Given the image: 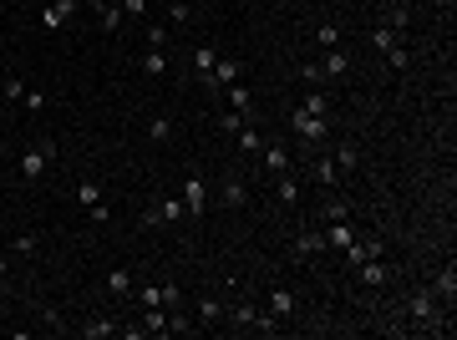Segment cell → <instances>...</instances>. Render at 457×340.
I'll list each match as a JSON object with an SVG mask.
<instances>
[{
    "mask_svg": "<svg viewBox=\"0 0 457 340\" xmlns=\"http://www.w3.org/2000/svg\"><path fill=\"white\" fill-rule=\"evenodd\" d=\"M204 208H208V188L199 173H188L183 178V214H204Z\"/></svg>",
    "mask_w": 457,
    "mask_h": 340,
    "instance_id": "cell-5",
    "label": "cell"
},
{
    "mask_svg": "<svg viewBox=\"0 0 457 340\" xmlns=\"http://www.w3.org/2000/svg\"><path fill=\"white\" fill-rule=\"evenodd\" d=\"M320 249H325V233H295V244H290L295 259H310V254H320Z\"/></svg>",
    "mask_w": 457,
    "mask_h": 340,
    "instance_id": "cell-15",
    "label": "cell"
},
{
    "mask_svg": "<svg viewBox=\"0 0 457 340\" xmlns=\"http://www.w3.org/2000/svg\"><path fill=\"white\" fill-rule=\"evenodd\" d=\"M81 203H86V208L102 203V188H97V183H81Z\"/></svg>",
    "mask_w": 457,
    "mask_h": 340,
    "instance_id": "cell-38",
    "label": "cell"
},
{
    "mask_svg": "<svg viewBox=\"0 0 457 340\" xmlns=\"http://www.w3.org/2000/svg\"><path fill=\"white\" fill-rule=\"evenodd\" d=\"M315 41H320L325 51H331V46H340V26H331V20H325V26L315 31Z\"/></svg>",
    "mask_w": 457,
    "mask_h": 340,
    "instance_id": "cell-29",
    "label": "cell"
},
{
    "mask_svg": "<svg viewBox=\"0 0 457 340\" xmlns=\"http://www.w3.org/2000/svg\"><path fill=\"white\" fill-rule=\"evenodd\" d=\"M199 320H204V325L224 320V305H219V300H199Z\"/></svg>",
    "mask_w": 457,
    "mask_h": 340,
    "instance_id": "cell-28",
    "label": "cell"
},
{
    "mask_svg": "<svg viewBox=\"0 0 457 340\" xmlns=\"http://www.w3.org/2000/svg\"><path fill=\"white\" fill-rule=\"evenodd\" d=\"M147 46H168V31L163 26H147Z\"/></svg>",
    "mask_w": 457,
    "mask_h": 340,
    "instance_id": "cell-41",
    "label": "cell"
},
{
    "mask_svg": "<svg viewBox=\"0 0 457 340\" xmlns=\"http://www.w3.org/2000/svg\"><path fill=\"white\" fill-rule=\"evenodd\" d=\"M147 137H152V142H168V137H173V122H168V117H158V122L147 127Z\"/></svg>",
    "mask_w": 457,
    "mask_h": 340,
    "instance_id": "cell-31",
    "label": "cell"
},
{
    "mask_svg": "<svg viewBox=\"0 0 457 340\" xmlns=\"http://www.w3.org/2000/svg\"><path fill=\"white\" fill-rule=\"evenodd\" d=\"M406 320H417L422 330H447V310L437 305V294L422 290V294H411L406 300Z\"/></svg>",
    "mask_w": 457,
    "mask_h": 340,
    "instance_id": "cell-1",
    "label": "cell"
},
{
    "mask_svg": "<svg viewBox=\"0 0 457 340\" xmlns=\"http://www.w3.org/2000/svg\"><path fill=\"white\" fill-rule=\"evenodd\" d=\"M259 158H265V173H285V168H290L285 147H279V142H270V137H265V147H259Z\"/></svg>",
    "mask_w": 457,
    "mask_h": 340,
    "instance_id": "cell-13",
    "label": "cell"
},
{
    "mask_svg": "<svg viewBox=\"0 0 457 340\" xmlns=\"http://www.w3.org/2000/svg\"><path fill=\"white\" fill-rule=\"evenodd\" d=\"M20 107H26V112H41V107H46V92H31V87H26V97H20Z\"/></svg>",
    "mask_w": 457,
    "mask_h": 340,
    "instance_id": "cell-33",
    "label": "cell"
},
{
    "mask_svg": "<svg viewBox=\"0 0 457 340\" xmlns=\"http://www.w3.org/2000/svg\"><path fill=\"white\" fill-rule=\"evenodd\" d=\"M310 178H315L320 188H331V183L340 178V168L331 163V153H320V147H315V153H310Z\"/></svg>",
    "mask_w": 457,
    "mask_h": 340,
    "instance_id": "cell-8",
    "label": "cell"
},
{
    "mask_svg": "<svg viewBox=\"0 0 457 340\" xmlns=\"http://www.w3.org/2000/svg\"><path fill=\"white\" fill-rule=\"evenodd\" d=\"M92 11H97V26H102L107 36L122 26V6H117V0H92Z\"/></svg>",
    "mask_w": 457,
    "mask_h": 340,
    "instance_id": "cell-10",
    "label": "cell"
},
{
    "mask_svg": "<svg viewBox=\"0 0 457 340\" xmlns=\"http://www.w3.org/2000/svg\"><path fill=\"white\" fill-rule=\"evenodd\" d=\"M345 72H351V51L331 46V51H325V61H320V76H345Z\"/></svg>",
    "mask_w": 457,
    "mask_h": 340,
    "instance_id": "cell-11",
    "label": "cell"
},
{
    "mask_svg": "<svg viewBox=\"0 0 457 340\" xmlns=\"http://www.w3.org/2000/svg\"><path fill=\"white\" fill-rule=\"evenodd\" d=\"M234 137H239V153H244V158H259V147H265V132H259V127H249V122H244Z\"/></svg>",
    "mask_w": 457,
    "mask_h": 340,
    "instance_id": "cell-14",
    "label": "cell"
},
{
    "mask_svg": "<svg viewBox=\"0 0 457 340\" xmlns=\"http://www.w3.org/2000/svg\"><path fill=\"white\" fill-rule=\"evenodd\" d=\"M77 6H81V0H51V6L41 11V31H61V26L72 20V11H77Z\"/></svg>",
    "mask_w": 457,
    "mask_h": 340,
    "instance_id": "cell-6",
    "label": "cell"
},
{
    "mask_svg": "<svg viewBox=\"0 0 457 340\" xmlns=\"http://www.w3.org/2000/svg\"><path fill=\"white\" fill-rule=\"evenodd\" d=\"M391 6H397V0H391Z\"/></svg>",
    "mask_w": 457,
    "mask_h": 340,
    "instance_id": "cell-44",
    "label": "cell"
},
{
    "mask_svg": "<svg viewBox=\"0 0 457 340\" xmlns=\"http://www.w3.org/2000/svg\"><path fill=\"white\" fill-rule=\"evenodd\" d=\"M117 6H127L133 15H143V11H147V0H117Z\"/></svg>",
    "mask_w": 457,
    "mask_h": 340,
    "instance_id": "cell-42",
    "label": "cell"
},
{
    "mask_svg": "<svg viewBox=\"0 0 457 340\" xmlns=\"http://www.w3.org/2000/svg\"><path fill=\"white\" fill-rule=\"evenodd\" d=\"M107 294H117V300H122V294H133V274L112 269V274H107Z\"/></svg>",
    "mask_w": 457,
    "mask_h": 340,
    "instance_id": "cell-23",
    "label": "cell"
},
{
    "mask_svg": "<svg viewBox=\"0 0 457 340\" xmlns=\"http://www.w3.org/2000/svg\"><path fill=\"white\" fill-rule=\"evenodd\" d=\"M224 203H229V208H239V203H244V183H239L234 173L224 178Z\"/></svg>",
    "mask_w": 457,
    "mask_h": 340,
    "instance_id": "cell-27",
    "label": "cell"
},
{
    "mask_svg": "<svg viewBox=\"0 0 457 340\" xmlns=\"http://www.w3.org/2000/svg\"><path fill=\"white\" fill-rule=\"evenodd\" d=\"M0 280H6V254H0Z\"/></svg>",
    "mask_w": 457,
    "mask_h": 340,
    "instance_id": "cell-43",
    "label": "cell"
},
{
    "mask_svg": "<svg viewBox=\"0 0 457 340\" xmlns=\"http://www.w3.org/2000/svg\"><path fill=\"white\" fill-rule=\"evenodd\" d=\"M300 76H305V81H315V87L325 81V76H320V61H305V67H300Z\"/></svg>",
    "mask_w": 457,
    "mask_h": 340,
    "instance_id": "cell-39",
    "label": "cell"
},
{
    "mask_svg": "<svg viewBox=\"0 0 457 340\" xmlns=\"http://www.w3.org/2000/svg\"><path fill=\"white\" fill-rule=\"evenodd\" d=\"M279 178V198H285V203H300V178L290 173V168H285V173H274Z\"/></svg>",
    "mask_w": 457,
    "mask_h": 340,
    "instance_id": "cell-24",
    "label": "cell"
},
{
    "mask_svg": "<svg viewBox=\"0 0 457 340\" xmlns=\"http://www.w3.org/2000/svg\"><path fill=\"white\" fill-rule=\"evenodd\" d=\"M356 269H361V285H386V280H391V269H386L381 259H361Z\"/></svg>",
    "mask_w": 457,
    "mask_h": 340,
    "instance_id": "cell-17",
    "label": "cell"
},
{
    "mask_svg": "<svg viewBox=\"0 0 457 340\" xmlns=\"http://www.w3.org/2000/svg\"><path fill=\"white\" fill-rule=\"evenodd\" d=\"M178 219H183V198H158L143 214V224H178Z\"/></svg>",
    "mask_w": 457,
    "mask_h": 340,
    "instance_id": "cell-7",
    "label": "cell"
},
{
    "mask_svg": "<svg viewBox=\"0 0 457 340\" xmlns=\"http://www.w3.org/2000/svg\"><path fill=\"white\" fill-rule=\"evenodd\" d=\"M143 72H147V76H163V72H168V46H147Z\"/></svg>",
    "mask_w": 457,
    "mask_h": 340,
    "instance_id": "cell-21",
    "label": "cell"
},
{
    "mask_svg": "<svg viewBox=\"0 0 457 340\" xmlns=\"http://www.w3.org/2000/svg\"><path fill=\"white\" fill-rule=\"evenodd\" d=\"M234 325H239V330L274 335V330H279V315H270V310H254V305H244V300H239V305H234Z\"/></svg>",
    "mask_w": 457,
    "mask_h": 340,
    "instance_id": "cell-3",
    "label": "cell"
},
{
    "mask_svg": "<svg viewBox=\"0 0 457 340\" xmlns=\"http://www.w3.org/2000/svg\"><path fill=\"white\" fill-rule=\"evenodd\" d=\"M213 61H219V51H213V46H199V51H193V67L204 72V81H208V72H213Z\"/></svg>",
    "mask_w": 457,
    "mask_h": 340,
    "instance_id": "cell-26",
    "label": "cell"
},
{
    "mask_svg": "<svg viewBox=\"0 0 457 340\" xmlns=\"http://www.w3.org/2000/svg\"><path fill=\"white\" fill-rule=\"evenodd\" d=\"M351 239H356V224L351 219H331V224H325V249H345Z\"/></svg>",
    "mask_w": 457,
    "mask_h": 340,
    "instance_id": "cell-9",
    "label": "cell"
},
{
    "mask_svg": "<svg viewBox=\"0 0 457 340\" xmlns=\"http://www.w3.org/2000/svg\"><path fill=\"white\" fill-rule=\"evenodd\" d=\"M11 249H15V254H31V249H36V233H15Z\"/></svg>",
    "mask_w": 457,
    "mask_h": 340,
    "instance_id": "cell-36",
    "label": "cell"
},
{
    "mask_svg": "<svg viewBox=\"0 0 457 340\" xmlns=\"http://www.w3.org/2000/svg\"><path fill=\"white\" fill-rule=\"evenodd\" d=\"M331 163H336V168H340V173H351V168H356V163H361V147H356V142H351V137H345V142H340V147H336V153H331Z\"/></svg>",
    "mask_w": 457,
    "mask_h": 340,
    "instance_id": "cell-16",
    "label": "cell"
},
{
    "mask_svg": "<svg viewBox=\"0 0 457 340\" xmlns=\"http://www.w3.org/2000/svg\"><path fill=\"white\" fill-rule=\"evenodd\" d=\"M168 20H173V26H188V20H193V11L183 6V0H173V6H168Z\"/></svg>",
    "mask_w": 457,
    "mask_h": 340,
    "instance_id": "cell-30",
    "label": "cell"
},
{
    "mask_svg": "<svg viewBox=\"0 0 457 340\" xmlns=\"http://www.w3.org/2000/svg\"><path fill=\"white\" fill-rule=\"evenodd\" d=\"M397 41H402V31H391V26H376V31H371V46H376V51H391Z\"/></svg>",
    "mask_w": 457,
    "mask_h": 340,
    "instance_id": "cell-25",
    "label": "cell"
},
{
    "mask_svg": "<svg viewBox=\"0 0 457 340\" xmlns=\"http://www.w3.org/2000/svg\"><path fill=\"white\" fill-rule=\"evenodd\" d=\"M432 294H437V300H447L452 305V294H457V269L447 264L442 274H437V280H432Z\"/></svg>",
    "mask_w": 457,
    "mask_h": 340,
    "instance_id": "cell-19",
    "label": "cell"
},
{
    "mask_svg": "<svg viewBox=\"0 0 457 340\" xmlns=\"http://www.w3.org/2000/svg\"><path fill=\"white\" fill-rule=\"evenodd\" d=\"M56 158V142H41V147H26L20 153V178H41V168Z\"/></svg>",
    "mask_w": 457,
    "mask_h": 340,
    "instance_id": "cell-4",
    "label": "cell"
},
{
    "mask_svg": "<svg viewBox=\"0 0 457 340\" xmlns=\"http://www.w3.org/2000/svg\"><path fill=\"white\" fill-rule=\"evenodd\" d=\"M290 127H295V137L305 142V153H315V147L325 142V127H331V122L315 117V112H305V107H295L290 112Z\"/></svg>",
    "mask_w": 457,
    "mask_h": 340,
    "instance_id": "cell-2",
    "label": "cell"
},
{
    "mask_svg": "<svg viewBox=\"0 0 457 340\" xmlns=\"http://www.w3.org/2000/svg\"><path fill=\"white\" fill-rule=\"evenodd\" d=\"M244 122H249V117H244V112H234V107H229V112L219 117V127H224V132H239V127H244Z\"/></svg>",
    "mask_w": 457,
    "mask_h": 340,
    "instance_id": "cell-32",
    "label": "cell"
},
{
    "mask_svg": "<svg viewBox=\"0 0 457 340\" xmlns=\"http://www.w3.org/2000/svg\"><path fill=\"white\" fill-rule=\"evenodd\" d=\"M224 92H229V107L244 112V117L254 122V92H249V87H224Z\"/></svg>",
    "mask_w": 457,
    "mask_h": 340,
    "instance_id": "cell-18",
    "label": "cell"
},
{
    "mask_svg": "<svg viewBox=\"0 0 457 340\" xmlns=\"http://www.w3.org/2000/svg\"><path fill=\"white\" fill-rule=\"evenodd\" d=\"M325 219H351V203H325Z\"/></svg>",
    "mask_w": 457,
    "mask_h": 340,
    "instance_id": "cell-40",
    "label": "cell"
},
{
    "mask_svg": "<svg viewBox=\"0 0 457 340\" xmlns=\"http://www.w3.org/2000/svg\"><path fill=\"white\" fill-rule=\"evenodd\" d=\"M6 97L20 102V97H26V81H20V76H6Z\"/></svg>",
    "mask_w": 457,
    "mask_h": 340,
    "instance_id": "cell-37",
    "label": "cell"
},
{
    "mask_svg": "<svg viewBox=\"0 0 457 340\" xmlns=\"http://www.w3.org/2000/svg\"><path fill=\"white\" fill-rule=\"evenodd\" d=\"M386 61H391V67H397V72H406V61H411V56H406V46H402V41H397V46L386 51Z\"/></svg>",
    "mask_w": 457,
    "mask_h": 340,
    "instance_id": "cell-34",
    "label": "cell"
},
{
    "mask_svg": "<svg viewBox=\"0 0 457 340\" xmlns=\"http://www.w3.org/2000/svg\"><path fill=\"white\" fill-rule=\"evenodd\" d=\"M143 335H173V315H163V305H152L143 315Z\"/></svg>",
    "mask_w": 457,
    "mask_h": 340,
    "instance_id": "cell-12",
    "label": "cell"
},
{
    "mask_svg": "<svg viewBox=\"0 0 457 340\" xmlns=\"http://www.w3.org/2000/svg\"><path fill=\"white\" fill-rule=\"evenodd\" d=\"M81 335H86V340H107V335H122V325H117V320H107V315H102V320L81 325Z\"/></svg>",
    "mask_w": 457,
    "mask_h": 340,
    "instance_id": "cell-22",
    "label": "cell"
},
{
    "mask_svg": "<svg viewBox=\"0 0 457 340\" xmlns=\"http://www.w3.org/2000/svg\"><path fill=\"white\" fill-rule=\"evenodd\" d=\"M270 315L290 320V315H295V294H290V290H270Z\"/></svg>",
    "mask_w": 457,
    "mask_h": 340,
    "instance_id": "cell-20",
    "label": "cell"
},
{
    "mask_svg": "<svg viewBox=\"0 0 457 340\" xmlns=\"http://www.w3.org/2000/svg\"><path fill=\"white\" fill-rule=\"evenodd\" d=\"M305 112H315V117H325V92H320V87H315L310 97H305Z\"/></svg>",
    "mask_w": 457,
    "mask_h": 340,
    "instance_id": "cell-35",
    "label": "cell"
}]
</instances>
